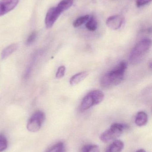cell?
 <instances>
[{"mask_svg": "<svg viewBox=\"0 0 152 152\" xmlns=\"http://www.w3.org/2000/svg\"><path fill=\"white\" fill-rule=\"evenodd\" d=\"M127 65L126 61H121L116 67L106 73L101 79L102 86L110 88L120 84L124 80Z\"/></svg>", "mask_w": 152, "mask_h": 152, "instance_id": "obj_1", "label": "cell"}, {"mask_svg": "<svg viewBox=\"0 0 152 152\" xmlns=\"http://www.w3.org/2000/svg\"><path fill=\"white\" fill-rule=\"evenodd\" d=\"M152 45L150 39H144L137 43L130 52L129 61L132 65H136L143 60Z\"/></svg>", "mask_w": 152, "mask_h": 152, "instance_id": "obj_2", "label": "cell"}, {"mask_svg": "<svg viewBox=\"0 0 152 152\" xmlns=\"http://www.w3.org/2000/svg\"><path fill=\"white\" fill-rule=\"evenodd\" d=\"M128 126L126 124L113 123L109 128L101 134L100 139L104 143H109L113 142L121 136L124 130Z\"/></svg>", "mask_w": 152, "mask_h": 152, "instance_id": "obj_3", "label": "cell"}, {"mask_svg": "<svg viewBox=\"0 0 152 152\" xmlns=\"http://www.w3.org/2000/svg\"><path fill=\"white\" fill-rule=\"evenodd\" d=\"M104 98L103 92L100 90H94L89 92L83 98L80 109L82 111L87 110L93 106L103 102Z\"/></svg>", "mask_w": 152, "mask_h": 152, "instance_id": "obj_4", "label": "cell"}, {"mask_svg": "<svg viewBox=\"0 0 152 152\" xmlns=\"http://www.w3.org/2000/svg\"><path fill=\"white\" fill-rule=\"evenodd\" d=\"M46 115L44 112L37 110L32 114L27 124V129L31 132L38 131L45 120Z\"/></svg>", "mask_w": 152, "mask_h": 152, "instance_id": "obj_5", "label": "cell"}, {"mask_svg": "<svg viewBox=\"0 0 152 152\" xmlns=\"http://www.w3.org/2000/svg\"><path fill=\"white\" fill-rule=\"evenodd\" d=\"M62 13V12L57 6L50 8L46 16L45 25L46 28H51Z\"/></svg>", "mask_w": 152, "mask_h": 152, "instance_id": "obj_6", "label": "cell"}, {"mask_svg": "<svg viewBox=\"0 0 152 152\" xmlns=\"http://www.w3.org/2000/svg\"><path fill=\"white\" fill-rule=\"evenodd\" d=\"M125 21V18L121 15H115L109 17L106 20L107 26L112 30L119 29Z\"/></svg>", "mask_w": 152, "mask_h": 152, "instance_id": "obj_7", "label": "cell"}, {"mask_svg": "<svg viewBox=\"0 0 152 152\" xmlns=\"http://www.w3.org/2000/svg\"><path fill=\"white\" fill-rule=\"evenodd\" d=\"M19 2V0H0V17L13 10Z\"/></svg>", "mask_w": 152, "mask_h": 152, "instance_id": "obj_8", "label": "cell"}, {"mask_svg": "<svg viewBox=\"0 0 152 152\" xmlns=\"http://www.w3.org/2000/svg\"><path fill=\"white\" fill-rule=\"evenodd\" d=\"M124 148V142L121 140H116L107 147L105 152H121Z\"/></svg>", "mask_w": 152, "mask_h": 152, "instance_id": "obj_9", "label": "cell"}, {"mask_svg": "<svg viewBox=\"0 0 152 152\" xmlns=\"http://www.w3.org/2000/svg\"><path fill=\"white\" fill-rule=\"evenodd\" d=\"M88 72L87 71L80 72L74 75L70 79V84L71 86H75L84 80L88 76Z\"/></svg>", "mask_w": 152, "mask_h": 152, "instance_id": "obj_10", "label": "cell"}, {"mask_svg": "<svg viewBox=\"0 0 152 152\" xmlns=\"http://www.w3.org/2000/svg\"><path fill=\"white\" fill-rule=\"evenodd\" d=\"M148 115L143 111L139 112L135 117L136 124L138 126L142 127L145 126L148 122Z\"/></svg>", "mask_w": 152, "mask_h": 152, "instance_id": "obj_11", "label": "cell"}, {"mask_svg": "<svg viewBox=\"0 0 152 152\" xmlns=\"http://www.w3.org/2000/svg\"><path fill=\"white\" fill-rule=\"evenodd\" d=\"M18 48V45L16 44H12L5 47L1 53V59H5L14 52Z\"/></svg>", "mask_w": 152, "mask_h": 152, "instance_id": "obj_12", "label": "cell"}, {"mask_svg": "<svg viewBox=\"0 0 152 152\" xmlns=\"http://www.w3.org/2000/svg\"><path fill=\"white\" fill-rule=\"evenodd\" d=\"M66 146L63 142H59L48 149L46 152H65Z\"/></svg>", "mask_w": 152, "mask_h": 152, "instance_id": "obj_13", "label": "cell"}, {"mask_svg": "<svg viewBox=\"0 0 152 152\" xmlns=\"http://www.w3.org/2000/svg\"><path fill=\"white\" fill-rule=\"evenodd\" d=\"M73 2L74 0H62L57 6L62 12L69 9L72 6Z\"/></svg>", "mask_w": 152, "mask_h": 152, "instance_id": "obj_14", "label": "cell"}, {"mask_svg": "<svg viewBox=\"0 0 152 152\" xmlns=\"http://www.w3.org/2000/svg\"><path fill=\"white\" fill-rule=\"evenodd\" d=\"M86 27L90 31H95L98 27V23L95 18L92 16L91 18L87 21L86 24Z\"/></svg>", "mask_w": 152, "mask_h": 152, "instance_id": "obj_15", "label": "cell"}, {"mask_svg": "<svg viewBox=\"0 0 152 152\" xmlns=\"http://www.w3.org/2000/svg\"><path fill=\"white\" fill-rule=\"evenodd\" d=\"M81 152H100V148L96 145H86L82 147Z\"/></svg>", "mask_w": 152, "mask_h": 152, "instance_id": "obj_16", "label": "cell"}, {"mask_svg": "<svg viewBox=\"0 0 152 152\" xmlns=\"http://www.w3.org/2000/svg\"><path fill=\"white\" fill-rule=\"evenodd\" d=\"M89 16L88 15L81 16L78 18L76 20L73 22V26L74 27L77 28L82 26L84 23L87 21L89 19Z\"/></svg>", "mask_w": 152, "mask_h": 152, "instance_id": "obj_17", "label": "cell"}, {"mask_svg": "<svg viewBox=\"0 0 152 152\" xmlns=\"http://www.w3.org/2000/svg\"><path fill=\"white\" fill-rule=\"evenodd\" d=\"M8 147V141L4 134H0V152L5 151Z\"/></svg>", "mask_w": 152, "mask_h": 152, "instance_id": "obj_18", "label": "cell"}, {"mask_svg": "<svg viewBox=\"0 0 152 152\" xmlns=\"http://www.w3.org/2000/svg\"><path fill=\"white\" fill-rule=\"evenodd\" d=\"M37 36V33L35 31H33L31 34H29L26 41V44L27 45H29L33 43Z\"/></svg>", "mask_w": 152, "mask_h": 152, "instance_id": "obj_19", "label": "cell"}, {"mask_svg": "<svg viewBox=\"0 0 152 152\" xmlns=\"http://www.w3.org/2000/svg\"><path fill=\"white\" fill-rule=\"evenodd\" d=\"M65 71H66V68L64 66H61L58 68L56 74V78L61 79L62 77H64L65 75Z\"/></svg>", "mask_w": 152, "mask_h": 152, "instance_id": "obj_20", "label": "cell"}, {"mask_svg": "<svg viewBox=\"0 0 152 152\" xmlns=\"http://www.w3.org/2000/svg\"><path fill=\"white\" fill-rule=\"evenodd\" d=\"M152 0H137L136 5L137 7L144 6L151 1Z\"/></svg>", "mask_w": 152, "mask_h": 152, "instance_id": "obj_21", "label": "cell"}, {"mask_svg": "<svg viewBox=\"0 0 152 152\" xmlns=\"http://www.w3.org/2000/svg\"><path fill=\"white\" fill-rule=\"evenodd\" d=\"M136 152H146L144 150H143V149H140V150H138V151H137Z\"/></svg>", "mask_w": 152, "mask_h": 152, "instance_id": "obj_22", "label": "cell"}]
</instances>
